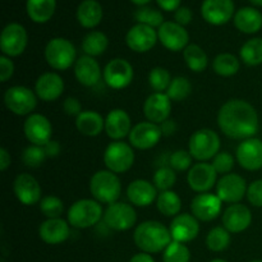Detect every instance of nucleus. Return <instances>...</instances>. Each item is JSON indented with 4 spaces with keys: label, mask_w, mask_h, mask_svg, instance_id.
Returning <instances> with one entry per match:
<instances>
[{
    "label": "nucleus",
    "mask_w": 262,
    "mask_h": 262,
    "mask_svg": "<svg viewBox=\"0 0 262 262\" xmlns=\"http://www.w3.org/2000/svg\"><path fill=\"white\" fill-rule=\"evenodd\" d=\"M217 125L227 137L233 140L252 138L260 125L257 110L246 100L232 99L220 107Z\"/></svg>",
    "instance_id": "nucleus-1"
},
{
    "label": "nucleus",
    "mask_w": 262,
    "mask_h": 262,
    "mask_svg": "<svg viewBox=\"0 0 262 262\" xmlns=\"http://www.w3.org/2000/svg\"><path fill=\"white\" fill-rule=\"evenodd\" d=\"M136 246L145 253L164 252L171 243L170 230L160 222L146 220L136 227L133 233Z\"/></svg>",
    "instance_id": "nucleus-2"
},
{
    "label": "nucleus",
    "mask_w": 262,
    "mask_h": 262,
    "mask_svg": "<svg viewBox=\"0 0 262 262\" xmlns=\"http://www.w3.org/2000/svg\"><path fill=\"white\" fill-rule=\"evenodd\" d=\"M90 192L94 200L100 204L112 205L118 202L122 193V183L119 177L110 170H99L91 177Z\"/></svg>",
    "instance_id": "nucleus-3"
},
{
    "label": "nucleus",
    "mask_w": 262,
    "mask_h": 262,
    "mask_svg": "<svg viewBox=\"0 0 262 262\" xmlns=\"http://www.w3.org/2000/svg\"><path fill=\"white\" fill-rule=\"evenodd\" d=\"M104 217V211L100 202L94 199H82L69 207L67 220L76 229H89L96 225Z\"/></svg>",
    "instance_id": "nucleus-4"
},
{
    "label": "nucleus",
    "mask_w": 262,
    "mask_h": 262,
    "mask_svg": "<svg viewBox=\"0 0 262 262\" xmlns=\"http://www.w3.org/2000/svg\"><path fill=\"white\" fill-rule=\"evenodd\" d=\"M188 151L192 158L200 163L212 160L220 152L219 135L210 128L196 130L189 138Z\"/></svg>",
    "instance_id": "nucleus-5"
},
{
    "label": "nucleus",
    "mask_w": 262,
    "mask_h": 262,
    "mask_svg": "<svg viewBox=\"0 0 262 262\" xmlns=\"http://www.w3.org/2000/svg\"><path fill=\"white\" fill-rule=\"evenodd\" d=\"M45 60L55 71H67L76 64L77 50L67 38H51L45 46Z\"/></svg>",
    "instance_id": "nucleus-6"
},
{
    "label": "nucleus",
    "mask_w": 262,
    "mask_h": 262,
    "mask_svg": "<svg viewBox=\"0 0 262 262\" xmlns=\"http://www.w3.org/2000/svg\"><path fill=\"white\" fill-rule=\"evenodd\" d=\"M135 151L130 143L114 141L104 151V164L107 170L122 174L129 170L135 164Z\"/></svg>",
    "instance_id": "nucleus-7"
},
{
    "label": "nucleus",
    "mask_w": 262,
    "mask_h": 262,
    "mask_svg": "<svg viewBox=\"0 0 262 262\" xmlns=\"http://www.w3.org/2000/svg\"><path fill=\"white\" fill-rule=\"evenodd\" d=\"M37 99L36 92L26 86H12L4 94L5 106L18 117L32 114L37 106Z\"/></svg>",
    "instance_id": "nucleus-8"
},
{
    "label": "nucleus",
    "mask_w": 262,
    "mask_h": 262,
    "mask_svg": "<svg viewBox=\"0 0 262 262\" xmlns=\"http://www.w3.org/2000/svg\"><path fill=\"white\" fill-rule=\"evenodd\" d=\"M104 224L115 232H125L132 229L137 222L135 207L125 202H114L104 211Z\"/></svg>",
    "instance_id": "nucleus-9"
},
{
    "label": "nucleus",
    "mask_w": 262,
    "mask_h": 262,
    "mask_svg": "<svg viewBox=\"0 0 262 262\" xmlns=\"http://www.w3.org/2000/svg\"><path fill=\"white\" fill-rule=\"evenodd\" d=\"M27 43V31L22 25L14 22L5 26L0 36V49L3 55L8 58H17L25 53Z\"/></svg>",
    "instance_id": "nucleus-10"
},
{
    "label": "nucleus",
    "mask_w": 262,
    "mask_h": 262,
    "mask_svg": "<svg viewBox=\"0 0 262 262\" xmlns=\"http://www.w3.org/2000/svg\"><path fill=\"white\" fill-rule=\"evenodd\" d=\"M135 77L132 64L123 58H114L105 66L102 78L107 87L113 90H123L129 86Z\"/></svg>",
    "instance_id": "nucleus-11"
},
{
    "label": "nucleus",
    "mask_w": 262,
    "mask_h": 262,
    "mask_svg": "<svg viewBox=\"0 0 262 262\" xmlns=\"http://www.w3.org/2000/svg\"><path fill=\"white\" fill-rule=\"evenodd\" d=\"M216 196L225 204H239L247 194V182L242 176L229 173L223 176L216 183Z\"/></svg>",
    "instance_id": "nucleus-12"
},
{
    "label": "nucleus",
    "mask_w": 262,
    "mask_h": 262,
    "mask_svg": "<svg viewBox=\"0 0 262 262\" xmlns=\"http://www.w3.org/2000/svg\"><path fill=\"white\" fill-rule=\"evenodd\" d=\"M23 132H25L26 138L31 145L42 146L43 147L49 141H51L53 125L45 115L32 113L25 120Z\"/></svg>",
    "instance_id": "nucleus-13"
},
{
    "label": "nucleus",
    "mask_w": 262,
    "mask_h": 262,
    "mask_svg": "<svg viewBox=\"0 0 262 262\" xmlns=\"http://www.w3.org/2000/svg\"><path fill=\"white\" fill-rule=\"evenodd\" d=\"M163 132L159 124L151 122H141L133 125L128 140L132 147L137 150H150L160 142Z\"/></svg>",
    "instance_id": "nucleus-14"
},
{
    "label": "nucleus",
    "mask_w": 262,
    "mask_h": 262,
    "mask_svg": "<svg viewBox=\"0 0 262 262\" xmlns=\"http://www.w3.org/2000/svg\"><path fill=\"white\" fill-rule=\"evenodd\" d=\"M223 210V201L214 193H199L191 201V214L201 222H212Z\"/></svg>",
    "instance_id": "nucleus-15"
},
{
    "label": "nucleus",
    "mask_w": 262,
    "mask_h": 262,
    "mask_svg": "<svg viewBox=\"0 0 262 262\" xmlns=\"http://www.w3.org/2000/svg\"><path fill=\"white\" fill-rule=\"evenodd\" d=\"M187 182L192 191L197 193H206L216 187L217 173L209 163H197L187 174Z\"/></svg>",
    "instance_id": "nucleus-16"
},
{
    "label": "nucleus",
    "mask_w": 262,
    "mask_h": 262,
    "mask_svg": "<svg viewBox=\"0 0 262 262\" xmlns=\"http://www.w3.org/2000/svg\"><path fill=\"white\" fill-rule=\"evenodd\" d=\"M158 37L161 45L169 51H183L189 45V35L183 26L176 22H164L158 30Z\"/></svg>",
    "instance_id": "nucleus-17"
},
{
    "label": "nucleus",
    "mask_w": 262,
    "mask_h": 262,
    "mask_svg": "<svg viewBox=\"0 0 262 262\" xmlns=\"http://www.w3.org/2000/svg\"><path fill=\"white\" fill-rule=\"evenodd\" d=\"M235 159L246 170H260L262 168V141L256 137L242 141L235 151Z\"/></svg>",
    "instance_id": "nucleus-18"
},
{
    "label": "nucleus",
    "mask_w": 262,
    "mask_h": 262,
    "mask_svg": "<svg viewBox=\"0 0 262 262\" xmlns=\"http://www.w3.org/2000/svg\"><path fill=\"white\" fill-rule=\"evenodd\" d=\"M158 32L150 26L137 23L125 35V43L135 53H147L158 42Z\"/></svg>",
    "instance_id": "nucleus-19"
},
{
    "label": "nucleus",
    "mask_w": 262,
    "mask_h": 262,
    "mask_svg": "<svg viewBox=\"0 0 262 262\" xmlns=\"http://www.w3.org/2000/svg\"><path fill=\"white\" fill-rule=\"evenodd\" d=\"M13 192L25 206H33L41 201V187L37 179L28 173L18 174L13 182Z\"/></svg>",
    "instance_id": "nucleus-20"
},
{
    "label": "nucleus",
    "mask_w": 262,
    "mask_h": 262,
    "mask_svg": "<svg viewBox=\"0 0 262 262\" xmlns=\"http://www.w3.org/2000/svg\"><path fill=\"white\" fill-rule=\"evenodd\" d=\"M223 227L233 234H238L250 228L252 224V212L246 205L233 204L225 209L222 216Z\"/></svg>",
    "instance_id": "nucleus-21"
},
{
    "label": "nucleus",
    "mask_w": 262,
    "mask_h": 262,
    "mask_svg": "<svg viewBox=\"0 0 262 262\" xmlns=\"http://www.w3.org/2000/svg\"><path fill=\"white\" fill-rule=\"evenodd\" d=\"M171 100L164 92H154L143 102V114L147 122L160 125L169 119L171 113Z\"/></svg>",
    "instance_id": "nucleus-22"
},
{
    "label": "nucleus",
    "mask_w": 262,
    "mask_h": 262,
    "mask_svg": "<svg viewBox=\"0 0 262 262\" xmlns=\"http://www.w3.org/2000/svg\"><path fill=\"white\" fill-rule=\"evenodd\" d=\"M201 14L210 25H225L234 17V4L232 0H204Z\"/></svg>",
    "instance_id": "nucleus-23"
},
{
    "label": "nucleus",
    "mask_w": 262,
    "mask_h": 262,
    "mask_svg": "<svg viewBox=\"0 0 262 262\" xmlns=\"http://www.w3.org/2000/svg\"><path fill=\"white\" fill-rule=\"evenodd\" d=\"M169 230H170L173 241L186 245V243L192 242L199 237V220L192 214H179L176 217H173Z\"/></svg>",
    "instance_id": "nucleus-24"
},
{
    "label": "nucleus",
    "mask_w": 262,
    "mask_h": 262,
    "mask_svg": "<svg viewBox=\"0 0 262 262\" xmlns=\"http://www.w3.org/2000/svg\"><path fill=\"white\" fill-rule=\"evenodd\" d=\"M35 92L42 101H55L64 92V79L55 72L42 73L36 81Z\"/></svg>",
    "instance_id": "nucleus-25"
},
{
    "label": "nucleus",
    "mask_w": 262,
    "mask_h": 262,
    "mask_svg": "<svg viewBox=\"0 0 262 262\" xmlns=\"http://www.w3.org/2000/svg\"><path fill=\"white\" fill-rule=\"evenodd\" d=\"M132 120L123 109H113L105 118V132L113 141H122L132 130Z\"/></svg>",
    "instance_id": "nucleus-26"
},
{
    "label": "nucleus",
    "mask_w": 262,
    "mask_h": 262,
    "mask_svg": "<svg viewBox=\"0 0 262 262\" xmlns=\"http://www.w3.org/2000/svg\"><path fill=\"white\" fill-rule=\"evenodd\" d=\"M38 235L46 245H60L71 235V225L61 217L46 219L38 228Z\"/></svg>",
    "instance_id": "nucleus-27"
},
{
    "label": "nucleus",
    "mask_w": 262,
    "mask_h": 262,
    "mask_svg": "<svg viewBox=\"0 0 262 262\" xmlns=\"http://www.w3.org/2000/svg\"><path fill=\"white\" fill-rule=\"evenodd\" d=\"M74 76L81 84L94 87L101 81L102 71L99 61L89 55H82L74 64Z\"/></svg>",
    "instance_id": "nucleus-28"
},
{
    "label": "nucleus",
    "mask_w": 262,
    "mask_h": 262,
    "mask_svg": "<svg viewBox=\"0 0 262 262\" xmlns=\"http://www.w3.org/2000/svg\"><path fill=\"white\" fill-rule=\"evenodd\" d=\"M158 189L146 179H136L127 187V197L133 206L147 207L158 199Z\"/></svg>",
    "instance_id": "nucleus-29"
},
{
    "label": "nucleus",
    "mask_w": 262,
    "mask_h": 262,
    "mask_svg": "<svg viewBox=\"0 0 262 262\" xmlns=\"http://www.w3.org/2000/svg\"><path fill=\"white\" fill-rule=\"evenodd\" d=\"M76 128L81 135L96 137L105 130V118L95 110H83L76 118Z\"/></svg>",
    "instance_id": "nucleus-30"
},
{
    "label": "nucleus",
    "mask_w": 262,
    "mask_h": 262,
    "mask_svg": "<svg viewBox=\"0 0 262 262\" xmlns=\"http://www.w3.org/2000/svg\"><path fill=\"white\" fill-rule=\"evenodd\" d=\"M234 26L241 32L252 35L262 28V14L252 7H245L234 14Z\"/></svg>",
    "instance_id": "nucleus-31"
},
{
    "label": "nucleus",
    "mask_w": 262,
    "mask_h": 262,
    "mask_svg": "<svg viewBox=\"0 0 262 262\" xmlns=\"http://www.w3.org/2000/svg\"><path fill=\"white\" fill-rule=\"evenodd\" d=\"M77 19L84 28H94L102 19V7L96 0H84L77 9Z\"/></svg>",
    "instance_id": "nucleus-32"
},
{
    "label": "nucleus",
    "mask_w": 262,
    "mask_h": 262,
    "mask_svg": "<svg viewBox=\"0 0 262 262\" xmlns=\"http://www.w3.org/2000/svg\"><path fill=\"white\" fill-rule=\"evenodd\" d=\"M56 0H27L26 9L33 22L46 23L55 13Z\"/></svg>",
    "instance_id": "nucleus-33"
},
{
    "label": "nucleus",
    "mask_w": 262,
    "mask_h": 262,
    "mask_svg": "<svg viewBox=\"0 0 262 262\" xmlns=\"http://www.w3.org/2000/svg\"><path fill=\"white\" fill-rule=\"evenodd\" d=\"M107 46H109V38L100 31H92L87 33L82 40V50L84 55L92 56V58L102 55L106 51Z\"/></svg>",
    "instance_id": "nucleus-34"
},
{
    "label": "nucleus",
    "mask_w": 262,
    "mask_h": 262,
    "mask_svg": "<svg viewBox=\"0 0 262 262\" xmlns=\"http://www.w3.org/2000/svg\"><path fill=\"white\" fill-rule=\"evenodd\" d=\"M156 207L159 212L164 216H173L181 214L182 210V200L178 193L174 191H164L160 192L156 199Z\"/></svg>",
    "instance_id": "nucleus-35"
},
{
    "label": "nucleus",
    "mask_w": 262,
    "mask_h": 262,
    "mask_svg": "<svg viewBox=\"0 0 262 262\" xmlns=\"http://www.w3.org/2000/svg\"><path fill=\"white\" fill-rule=\"evenodd\" d=\"M183 59L187 67L194 73H201L209 64V58L204 49L196 43H191L183 50Z\"/></svg>",
    "instance_id": "nucleus-36"
},
{
    "label": "nucleus",
    "mask_w": 262,
    "mask_h": 262,
    "mask_svg": "<svg viewBox=\"0 0 262 262\" xmlns=\"http://www.w3.org/2000/svg\"><path fill=\"white\" fill-rule=\"evenodd\" d=\"M241 68L239 59L230 53H222L212 60V69L220 77H232L238 73Z\"/></svg>",
    "instance_id": "nucleus-37"
},
{
    "label": "nucleus",
    "mask_w": 262,
    "mask_h": 262,
    "mask_svg": "<svg viewBox=\"0 0 262 262\" xmlns=\"http://www.w3.org/2000/svg\"><path fill=\"white\" fill-rule=\"evenodd\" d=\"M241 60L248 67H257L262 64V38L255 37L246 41L239 50Z\"/></svg>",
    "instance_id": "nucleus-38"
},
{
    "label": "nucleus",
    "mask_w": 262,
    "mask_h": 262,
    "mask_svg": "<svg viewBox=\"0 0 262 262\" xmlns=\"http://www.w3.org/2000/svg\"><path fill=\"white\" fill-rule=\"evenodd\" d=\"M230 233L224 227H215L207 233L206 246L212 252H223L230 245Z\"/></svg>",
    "instance_id": "nucleus-39"
},
{
    "label": "nucleus",
    "mask_w": 262,
    "mask_h": 262,
    "mask_svg": "<svg viewBox=\"0 0 262 262\" xmlns=\"http://www.w3.org/2000/svg\"><path fill=\"white\" fill-rule=\"evenodd\" d=\"M192 83L187 77L178 76L174 77L170 82V86L166 90V95L171 101H183L191 95Z\"/></svg>",
    "instance_id": "nucleus-40"
},
{
    "label": "nucleus",
    "mask_w": 262,
    "mask_h": 262,
    "mask_svg": "<svg viewBox=\"0 0 262 262\" xmlns=\"http://www.w3.org/2000/svg\"><path fill=\"white\" fill-rule=\"evenodd\" d=\"M169 71L163 67H155L148 73V84L155 92H164L169 89L171 82Z\"/></svg>",
    "instance_id": "nucleus-41"
},
{
    "label": "nucleus",
    "mask_w": 262,
    "mask_h": 262,
    "mask_svg": "<svg viewBox=\"0 0 262 262\" xmlns=\"http://www.w3.org/2000/svg\"><path fill=\"white\" fill-rule=\"evenodd\" d=\"M164 262H189L191 252L184 243L171 241L170 245L163 252Z\"/></svg>",
    "instance_id": "nucleus-42"
},
{
    "label": "nucleus",
    "mask_w": 262,
    "mask_h": 262,
    "mask_svg": "<svg viewBox=\"0 0 262 262\" xmlns=\"http://www.w3.org/2000/svg\"><path fill=\"white\" fill-rule=\"evenodd\" d=\"M177 182V174L176 170L170 168V166H163V168H159L155 171L152 178L154 186L156 187V189H159L160 192L164 191H170L173 188V186Z\"/></svg>",
    "instance_id": "nucleus-43"
},
{
    "label": "nucleus",
    "mask_w": 262,
    "mask_h": 262,
    "mask_svg": "<svg viewBox=\"0 0 262 262\" xmlns=\"http://www.w3.org/2000/svg\"><path fill=\"white\" fill-rule=\"evenodd\" d=\"M135 19L138 23H142V25L150 26V27H160L164 23V17L161 14V12L154 9L150 7H141L140 9H137L135 12Z\"/></svg>",
    "instance_id": "nucleus-44"
},
{
    "label": "nucleus",
    "mask_w": 262,
    "mask_h": 262,
    "mask_svg": "<svg viewBox=\"0 0 262 262\" xmlns=\"http://www.w3.org/2000/svg\"><path fill=\"white\" fill-rule=\"evenodd\" d=\"M40 211L45 215L48 219H56L60 217L64 211V205L59 197L56 196H45L41 199L40 204Z\"/></svg>",
    "instance_id": "nucleus-45"
},
{
    "label": "nucleus",
    "mask_w": 262,
    "mask_h": 262,
    "mask_svg": "<svg viewBox=\"0 0 262 262\" xmlns=\"http://www.w3.org/2000/svg\"><path fill=\"white\" fill-rule=\"evenodd\" d=\"M46 152L42 146L30 145L22 152V161L27 168H38L46 160Z\"/></svg>",
    "instance_id": "nucleus-46"
},
{
    "label": "nucleus",
    "mask_w": 262,
    "mask_h": 262,
    "mask_svg": "<svg viewBox=\"0 0 262 262\" xmlns=\"http://www.w3.org/2000/svg\"><path fill=\"white\" fill-rule=\"evenodd\" d=\"M192 155L189 151L186 150H177L169 158V166L176 171H186L192 168Z\"/></svg>",
    "instance_id": "nucleus-47"
},
{
    "label": "nucleus",
    "mask_w": 262,
    "mask_h": 262,
    "mask_svg": "<svg viewBox=\"0 0 262 262\" xmlns=\"http://www.w3.org/2000/svg\"><path fill=\"white\" fill-rule=\"evenodd\" d=\"M211 165L214 166V169L216 170L217 174L225 176V174L232 173L233 168H234L235 165V159L230 152L220 151V152L212 159Z\"/></svg>",
    "instance_id": "nucleus-48"
},
{
    "label": "nucleus",
    "mask_w": 262,
    "mask_h": 262,
    "mask_svg": "<svg viewBox=\"0 0 262 262\" xmlns=\"http://www.w3.org/2000/svg\"><path fill=\"white\" fill-rule=\"evenodd\" d=\"M246 196L252 206L262 207V179H257L248 186Z\"/></svg>",
    "instance_id": "nucleus-49"
},
{
    "label": "nucleus",
    "mask_w": 262,
    "mask_h": 262,
    "mask_svg": "<svg viewBox=\"0 0 262 262\" xmlns=\"http://www.w3.org/2000/svg\"><path fill=\"white\" fill-rule=\"evenodd\" d=\"M14 63H13L12 58L2 55L0 56V82L5 83L9 81L14 74Z\"/></svg>",
    "instance_id": "nucleus-50"
},
{
    "label": "nucleus",
    "mask_w": 262,
    "mask_h": 262,
    "mask_svg": "<svg viewBox=\"0 0 262 262\" xmlns=\"http://www.w3.org/2000/svg\"><path fill=\"white\" fill-rule=\"evenodd\" d=\"M63 110L68 117L74 118H77L83 112L81 102H79V100L77 97H67L63 102Z\"/></svg>",
    "instance_id": "nucleus-51"
},
{
    "label": "nucleus",
    "mask_w": 262,
    "mask_h": 262,
    "mask_svg": "<svg viewBox=\"0 0 262 262\" xmlns=\"http://www.w3.org/2000/svg\"><path fill=\"white\" fill-rule=\"evenodd\" d=\"M191 20H192V12L189 8L181 7L176 10V13H174V22L183 26V27L184 26L189 25Z\"/></svg>",
    "instance_id": "nucleus-52"
},
{
    "label": "nucleus",
    "mask_w": 262,
    "mask_h": 262,
    "mask_svg": "<svg viewBox=\"0 0 262 262\" xmlns=\"http://www.w3.org/2000/svg\"><path fill=\"white\" fill-rule=\"evenodd\" d=\"M43 150H45L46 156H48V158H55V156H58L59 154H60V150H61L60 143H59L58 141L51 140L43 146Z\"/></svg>",
    "instance_id": "nucleus-53"
},
{
    "label": "nucleus",
    "mask_w": 262,
    "mask_h": 262,
    "mask_svg": "<svg viewBox=\"0 0 262 262\" xmlns=\"http://www.w3.org/2000/svg\"><path fill=\"white\" fill-rule=\"evenodd\" d=\"M156 2H158L159 7L165 12H174L181 8L179 5H181L182 0H156Z\"/></svg>",
    "instance_id": "nucleus-54"
},
{
    "label": "nucleus",
    "mask_w": 262,
    "mask_h": 262,
    "mask_svg": "<svg viewBox=\"0 0 262 262\" xmlns=\"http://www.w3.org/2000/svg\"><path fill=\"white\" fill-rule=\"evenodd\" d=\"M12 164V159H10V154L8 152L7 148L2 147L0 148V170L7 171Z\"/></svg>",
    "instance_id": "nucleus-55"
},
{
    "label": "nucleus",
    "mask_w": 262,
    "mask_h": 262,
    "mask_svg": "<svg viewBox=\"0 0 262 262\" xmlns=\"http://www.w3.org/2000/svg\"><path fill=\"white\" fill-rule=\"evenodd\" d=\"M161 132H163V136H171L177 132V123L174 120H165L164 123L160 124Z\"/></svg>",
    "instance_id": "nucleus-56"
},
{
    "label": "nucleus",
    "mask_w": 262,
    "mask_h": 262,
    "mask_svg": "<svg viewBox=\"0 0 262 262\" xmlns=\"http://www.w3.org/2000/svg\"><path fill=\"white\" fill-rule=\"evenodd\" d=\"M129 262H155V260L152 258V256L150 253H145V252H140L137 255L133 256L130 258Z\"/></svg>",
    "instance_id": "nucleus-57"
},
{
    "label": "nucleus",
    "mask_w": 262,
    "mask_h": 262,
    "mask_svg": "<svg viewBox=\"0 0 262 262\" xmlns=\"http://www.w3.org/2000/svg\"><path fill=\"white\" fill-rule=\"evenodd\" d=\"M130 2L136 5H140V7H145V5L148 4L151 0H130Z\"/></svg>",
    "instance_id": "nucleus-58"
},
{
    "label": "nucleus",
    "mask_w": 262,
    "mask_h": 262,
    "mask_svg": "<svg viewBox=\"0 0 262 262\" xmlns=\"http://www.w3.org/2000/svg\"><path fill=\"white\" fill-rule=\"evenodd\" d=\"M253 5H257V7H262V0H250Z\"/></svg>",
    "instance_id": "nucleus-59"
},
{
    "label": "nucleus",
    "mask_w": 262,
    "mask_h": 262,
    "mask_svg": "<svg viewBox=\"0 0 262 262\" xmlns=\"http://www.w3.org/2000/svg\"><path fill=\"white\" fill-rule=\"evenodd\" d=\"M210 262H228V261L222 260V258H215V260H212V261H210Z\"/></svg>",
    "instance_id": "nucleus-60"
},
{
    "label": "nucleus",
    "mask_w": 262,
    "mask_h": 262,
    "mask_svg": "<svg viewBox=\"0 0 262 262\" xmlns=\"http://www.w3.org/2000/svg\"><path fill=\"white\" fill-rule=\"evenodd\" d=\"M250 262H262L261 260H253V261H250Z\"/></svg>",
    "instance_id": "nucleus-61"
}]
</instances>
